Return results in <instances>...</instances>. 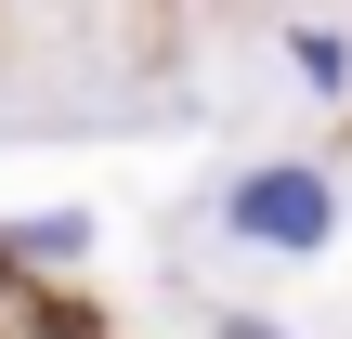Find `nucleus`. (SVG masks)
<instances>
[{
    "mask_svg": "<svg viewBox=\"0 0 352 339\" xmlns=\"http://www.w3.org/2000/svg\"><path fill=\"white\" fill-rule=\"evenodd\" d=\"M222 235H235V248H327V235H340V183L300 170V157H274V170H248V183L222 196Z\"/></svg>",
    "mask_w": 352,
    "mask_h": 339,
    "instance_id": "1",
    "label": "nucleus"
},
{
    "mask_svg": "<svg viewBox=\"0 0 352 339\" xmlns=\"http://www.w3.org/2000/svg\"><path fill=\"white\" fill-rule=\"evenodd\" d=\"M287 52H300V78H314V91H352V52H340V26H287Z\"/></svg>",
    "mask_w": 352,
    "mask_h": 339,
    "instance_id": "2",
    "label": "nucleus"
}]
</instances>
